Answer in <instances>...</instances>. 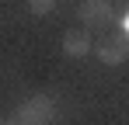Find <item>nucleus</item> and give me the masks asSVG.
<instances>
[{
	"label": "nucleus",
	"mask_w": 129,
	"mask_h": 125,
	"mask_svg": "<svg viewBox=\"0 0 129 125\" xmlns=\"http://www.w3.org/2000/svg\"><path fill=\"white\" fill-rule=\"evenodd\" d=\"M52 115H56V101L49 94H35L18 108L14 122L18 125H45V122H52Z\"/></svg>",
	"instance_id": "obj_1"
},
{
	"label": "nucleus",
	"mask_w": 129,
	"mask_h": 125,
	"mask_svg": "<svg viewBox=\"0 0 129 125\" xmlns=\"http://www.w3.org/2000/svg\"><path fill=\"white\" fill-rule=\"evenodd\" d=\"M91 52L105 62V66H122V62L129 59V35L115 31V35H108V38H101V42H91Z\"/></svg>",
	"instance_id": "obj_2"
},
{
	"label": "nucleus",
	"mask_w": 129,
	"mask_h": 125,
	"mask_svg": "<svg viewBox=\"0 0 129 125\" xmlns=\"http://www.w3.org/2000/svg\"><path fill=\"white\" fill-rule=\"evenodd\" d=\"M112 14H115L112 0H80L77 4V18H80L84 28H108Z\"/></svg>",
	"instance_id": "obj_3"
},
{
	"label": "nucleus",
	"mask_w": 129,
	"mask_h": 125,
	"mask_svg": "<svg viewBox=\"0 0 129 125\" xmlns=\"http://www.w3.org/2000/svg\"><path fill=\"white\" fill-rule=\"evenodd\" d=\"M63 52L73 56V59L87 56V52H91V35H87V31H66L63 35Z\"/></svg>",
	"instance_id": "obj_4"
},
{
	"label": "nucleus",
	"mask_w": 129,
	"mask_h": 125,
	"mask_svg": "<svg viewBox=\"0 0 129 125\" xmlns=\"http://www.w3.org/2000/svg\"><path fill=\"white\" fill-rule=\"evenodd\" d=\"M28 11H31L35 18H45V14L56 11V0H28Z\"/></svg>",
	"instance_id": "obj_5"
},
{
	"label": "nucleus",
	"mask_w": 129,
	"mask_h": 125,
	"mask_svg": "<svg viewBox=\"0 0 129 125\" xmlns=\"http://www.w3.org/2000/svg\"><path fill=\"white\" fill-rule=\"evenodd\" d=\"M0 125H18V122H14V118H4V122H0Z\"/></svg>",
	"instance_id": "obj_6"
},
{
	"label": "nucleus",
	"mask_w": 129,
	"mask_h": 125,
	"mask_svg": "<svg viewBox=\"0 0 129 125\" xmlns=\"http://www.w3.org/2000/svg\"><path fill=\"white\" fill-rule=\"evenodd\" d=\"M45 125H52V122H45Z\"/></svg>",
	"instance_id": "obj_7"
}]
</instances>
